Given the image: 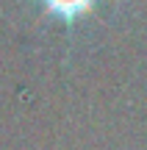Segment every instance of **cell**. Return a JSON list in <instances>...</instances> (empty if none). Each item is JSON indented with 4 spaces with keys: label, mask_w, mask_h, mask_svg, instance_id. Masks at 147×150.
I'll list each match as a JSON object with an SVG mask.
<instances>
[{
    "label": "cell",
    "mask_w": 147,
    "mask_h": 150,
    "mask_svg": "<svg viewBox=\"0 0 147 150\" xmlns=\"http://www.w3.org/2000/svg\"><path fill=\"white\" fill-rule=\"evenodd\" d=\"M94 3H97V0H42V6L50 11V14L61 17V20H67V22L83 17Z\"/></svg>",
    "instance_id": "1"
}]
</instances>
